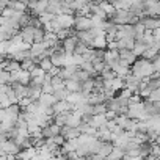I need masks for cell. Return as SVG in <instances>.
<instances>
[{
	"label": "cell",
	"instance_id": "15",
	"mask_svg": "<svg viewBox=\"0 0 160 160\" xmlns=\"http://www.w3.org/2000/svg\"><path fill=\"white\" fill-rule=\"evenodd\" d=\"M66 3L74 13H78V11H82L83 8L88 7V2H82V0H72V2L71 0H66Z\"/></svg>",
	"mask_w": 160,
	"mask_h": 160
},
{
	"label": "cell",
	"instance_id": "20",
	"mask_svg": "<svg viewBox=\"0 0 160 160\" xmlns=\"http://www.w3.org/2000/svg\"><path fill=\"white\" fill-rule=\"evenodd\" d=\"M98 3L101 5V8H102V10L105 11V14L108 16V21L116 14V10H115V7H113L112 3H108V2H98Z\"/></svg>",
	"mask_w": 160,
	"mask_h": 160
},
{
	"label": "cell",
	"instance_id": "29",
	"mask_svg": "<svg viewBox=\"0 0 160 160\" xmlns=\"http://www.w3.org/2000/svg\"><path fill=\"white\" fill-rule=\"evenodd\" d=\"M0 105H2V108H8L13 104H11V101H10V98L7 94H0Z\"/></svg>",
	"mask_w": 160,
	"mask_h": 160
},
{
	"label": "cell",
	"instance_id": "11",
	"mask_svg": "<svg viewBox=\"0 0 160 160\" xmlns=\"http://www.w3.org/2000/svg\"><path fill=\"white\" fill-rule=\"evenodd\" d=\"M94 38H96V36L91 33V30H90V32H78V33H77V39H78L80 42L87 44L88 47H91V46H93Z\"/></svg>",
	"mask_w": 160,
	"mask_h": 160
},
{
	"label": "cell",
	"instance_id": "38",
	"mask_svg": "<svg viewBox=\"0 0 160 160\" xmlns=\"http://www.w3.org/2000/svg\"><path fill=\"white\" fill-rule=\"evenodd\" d=\"M154 38H155L157 41H160V28H157V30H154Z\"/></svg>",
	"mask_w": 160,
	"mask_h": 160
},
{
	"label": "cell",
	"instance_id": "14",
	"mask_svg": "<svg viewBox=\"0 0 160 160\" xmlns=\"http://www.w3.org/2000/svg\"><path fill=\"white\" fill-rule=\"evenodd\" d=\"M36 155H38V149L36 148H30V149H22L18 154V158L19 160H33Z\"/></svg>",
	"mask_w": 160,
	"mask_h": 160
},
{
	"label": "cell",
	"instance_id": "3",
	"mask_svg": "<svg viewBox=\"0 0 160 160\" xmlns=\"http://www.w3.org/2000/svg\"><path fill=\"white\" fill-rule=\"evenodd\" d=\"M94 25H93V21L91 18H87V16H75V27L74 30L78 33V32H90L93 30Z\"/></svg>",
	"mask_w": 160,
	"mask_h": 160
},
{
	"label": "cell",
	"instance_id": "34",
	"mask_svg": "<svg viewBox=\"0 0 160 160\" xmlns=\"http://www.w3.org/2000/svg\"><path fill=\"white\" fill-rule=\"evenodd\" d=\"M30 74H32V80H33V78H36V77H41V75H46L47 72H44V71H42V69H41V68L38 66V68H36V69H33V71H32Z\"/></svg>",
	"mask_w": 160,
	"mask_h": 160
},
{
	"label": "cell",
	"instance_id": "33",
	"mask_svg": "<svg viewBox=\"0 0 160 160\" xmlns=\"http://www.w3.org/2000/svg\"><path fill=\"white\" fill-rule=\"evenodd\" d=\"M118 96H119V98H124V99H127V101H129V99L133 96V93H132L129 88H124L122 91H119V93H118Z\"/></svg>",
	"mask_w": 160,
	"mask_h": 160
},
{
	"label": "cell",
	"instance_id": "19",
	"mask_svg": "<svg viewBox=\"0 0 160 160\" xmlns=\"http://www.w3.org/2000/svg\"><path fill=\"white\" fill-rule=\"evenodd\" d=\"M66 90L69 93H82V83L78 80H68L66 82Z\"/></svg>",
	"mask_w": 160,
	"mask_h": 160
},
{
	"label": "cell",
	"instance_id": "23",
	"mask_svg": "<svg viewBox=\"0 0 160 160\" xmlns=\"http://www.w3.org/2000/svg\"><path fill=\"white\" fill-rule=\"evenodd\" d=\"M36 68H38V64H36V61H35L33 58H28V60H25V61L22 63V71L32 72V71L36 69Z\"/></svg>",
	"mask_w": 160,
	"mask_h": 160
},
{
	"label": "cell",
	"instance_id": "40",
	"mask_svg": "<svg viewBox=\"0 0 160 160\" xmlns=\"http://www.w3.org/2000/svg\"><path fill=\"white\" fill-rule=\"evenodd\" d=\"M77 160H87V158H85V157H78Z\"/></svg>",
	"mask_w": 160,
	"mask_h": 160
},
{
	"label": "cell",
	"instance_id": "10",
	"mask_svg": "<svg viewBox=\"0 0 160 160\" xmlns=\"http://www.w3.org/2000/svg\"><path fill=\"white\" fill-rule=\"evenodd\" d=\"M61 42H63V47H64V52L66 53H75V47L78 44L77 36H71V38H68V39H64Z\"/></svg>",
	"mask_w": 160,
	"mask_h": 160
},
{
	"label": "cell",
	"instance_id": "4",
	"mask_svg": "<svg viewBox=\"0 0 160 160\" xmlns=\"http://www.w3.org/2000/svg\"><path fill=\"white\" fill-rule=\"evenodd\" d=\"M22 149L11 140H7V141H2V144H0V154L2 155H16L21 152Z\"/></svg>",
	"mask_w": 160,
	"mask_h": 160
},
{
	"label": "cell",
	"instance_id": "30",
	"mask_svg": "<svg viewBox=\"0 0 160 160\" xmlns=\"http://www.w3.org/2000/svg\"><path fill=\"white\" fill-rule=\"evenodd\" d=\"M107 112H108V108H107L105 104H101V105H96L94 107V116L96 115H105Z\"/></svg>",
	"mask_w": 160,
	"mask_h": 160
},
{
	"label": "cell",
	"instance_id": "17",
	"mask_svg": "<svg viewBox=\"0 0 160 160\" xmlns=\"http://www.w3.org/2000/svg\"><path fill=\"white\" fill-rule=\"evenodd\" d=\"M41 96H42V87H33V85L28 87V98L30 99L38 102L41 99Z\"/></svg>",
	"mask_w": 160,
	"mask_h": 160
},
{
	"label": "cell",
	"instance_id": "7",
	"mask_svg": "<svg viewBox=\"0 0 160 160\" xmlns=\"http://www.w3.org/2000/svg\"><path fill=\"white\" fill-rule=\"evenodd\" d=\"M119 55H121V63L122 64H127V66H133L138 60V57L133 53V50H119Z\"/></svg>",
	"mask_w": 160,
	"mask_h": 160
},
{
	"label": "cell",
	"instance_id": "9",
	"mask_svg": "<svg viewBox=\"0 0 160 160\" xmlns=\"http://www.w3.org/2000/svg\"><path fill=\"white\" fill-rule=\"evenodd\" d=\"M21 35H22V39L24 42L27 44H35V27H25L21 30Z\"/></svg>",
	"mask_w": 160,
	"mask_h": 160
},
{
	"label": "cell",
	"instance_id": "16",
	"mask_svg": "<svg viewBox=\"0 0 160 160\" xmlns=\"http://www.w3.org/2000/svg\"><path fill=\"white\" fill-rule=\"evenodd\" d=\"M41 105H44V107H47V108H52L58 101H57V98L53 96V94H42L41 96V99L38 101Z\"/></svg>",
	"mask_w": 160,
	"mask_h": 160
},
{
	"label": "cell",
	"instance_id": "39",
	"mask_svg": "<svg viewBox=\"0 0 160 160\" xmlns=\"http://www.w3.org/2000/svg\"><path fill=\"white\" fill-rule=\"evenodd\" d=\"M33 160H42V158H41V157H39V155H36V157H35V158H33Z\"/></svg>",
	"mask_w": 160,
	"mask_h": 160
},
{
	"label": "cell",
	"instance_id": "28",
	"mask_svg": "<svg viewBox=\"0 0 160 160\" xmlns=\"http://www.w3.org/2000/svg\"><path fill=\"white\" fill-rule=\"evenodd\" d=\"M88 49H90V47H88L87 44H83V42H80V41H78V44H77V47H75V53L83 57V55L88 52Z\"/></svg>",
	"mask_w": 160,
	"mask_h": 160
},
{
	"label": "cell",
	"instance_id": "27",
	"mask_svg": "<svg viewBox=\"0 0 160 160\" xmlns=\"http://www.w3.org/2000/svg\"><path fill=\"white\" fill-rule=\"evenodd\" d=\"M55 18H57V16H53V14H50V13H44V14H41V16H39V21L42 22V25H47V24L53 22V21H55Z\"/></svg>",
	"mask_w": 160,
	"mask_h": 160
},
{
	"label": "cell",
	"instance_id": "35",
	"mask_svg": "<svg viewBox=\"0 0 160 160\" xmlns=\"http://www.w3.org/2000/svg\"><path fill=\"white\" fill-rule=\"evenodd\" d=\"M41 135H42V138H46V140H49V138H53V135H52V130H50V126L44 127Z\"/></svg>",
	"mask_w": 160,
	"mask_h": 160
},
{
	"label": "cell",
	"instance_id": "32",
	"mask_svg": "<svg viewBox=\"0 0 160 160\" xmlns=\"http://www.w3.org/2000/svg\"><path fill=\"white\" fill-rule=\"evenodd\" d=\"M55 93V88L52 87V83H44L42 85V94H53Z\"/></svg>",
	"mask_w": 160,
	"mask_h": 160
},
{
	"label": "cell",
	"instance_id": "24",
	"mask_svg": "<svg viewBox=\"0 0 160 160\" xmlns=\"http://www.w3.org/2000/svg\"><path fill=\"white\" fill-rule=\"evenodd\" d=\"M71 93L66 90V88H60V90H55V93H53V96L57 98V101H68V96H69Z\"/></svg>",
	"mask_w": 160,
	"mask_h": 160
},
{
	"label": "cell",
	"instance_id": "5",
	"mask_svg": "<svg viewBox=\"0 0 160 160\" xmlns=\"http://www.w3.org/2000/svg\"><path fill=\"white\" fill-rule=\"evenodd\" d=\"M144 16H151V18H158L160 16V2H144Z\"/></svg>",
	"mask_w": 160,
	"mask_h": 160
},
{
	"label": "cell",
	"instance_id": "36",
	"mask_svg": "<svg viewBox=\"0 0 160 160\" xmlns=\"http://www.w3.org/2000/svg\"><path fill=\"white\" fill-rule=\"evenodd\" d=\"M50 130H52V135H53V137L61 135V127L57 126V124H50Z\"/></svg>",
	"mask_w": 160,
	"mask_h": 160
},
{
	"label": "cell",
	"instance_id": "37",
	"mask_svg": "<svg viewBox=\"0 0 160 160\" xmlns=\"http://www.w3.org/2000/svg\"><path fill=\"white\" fill-rule=\"evenodd\" d=\"M105 118H107L108 121H115V119L118 118V113H115V112H107V113H105Z\"/></svg>",
	"mask_w": 160,
	"mask_h": 160
},
{
	"label": "cell",
	"instance_id": "12",
	"mask_svg": "<svg viewBox=\"0 0 160 160\" xmlns=\"http://www.w3.org/2000/svg\"><path fill=\"white\" fill-rule=\"evenodd\" d=\"M46 50H47V46H46L44 42H36V44H33V46H32V49H30L32 58H33V60H35V58H39Z\"/></svg>",
	"mask_w": 160,
	"mask_h": 160
},
{
	"label": "cell",
	"instance_id": "18",
	"mask_svg": "<svg viewBox=\"0 0 160 160\" xmlns=\"http://www.w3.org/2000/svg\"><path fill=\"white\" fill-rule=\"evenodd\" d=\"M113 149H115V144H113V143H104V141H102V143H101V148H99V152H98V154L107 158V157H108V155L113 152Z\"/></svg>",
	"mask_w": 160,
	"mask_h": 160
},
{
	"label": "cell",
	"instance_id": "6",
	"mask_svg": "<svg viewBox=\"0 0 160 160\" xmlns=\"http://www.w3.org/2000/svg\"><path fill=\"white\" fill-rule=\"evenodd\" d=\"M57 22L66 28V30H72L75 27V16H66V14H60L57 16Z\"/></svg>",
	"mask_w": 160,
	"mask_h": 160
},
{
	"label": "cell",
	"instance_id": "26",
	"mask_svg": "<svg viewBox=\"0 0 160 160\" xmlns=\"http://www.w3.org/2000/svg\"><path fill=\"white\" fill-rule=\"evenodd\" d=\"M93 66H94V69H96V72H98V74H101V72L107 68L105 61H104V60H101V58H96V60L93 61Z\"/></svg>",
	"mask_w": 160,
	"mask_h": 160
},
{
	"label": "cell",
	"instance_id": "25",
	"mask_svg": "<svg viewBox=\"0 0 160 160\" xmlns=\"http://www.w3.org/2000/svg\"><path fill=\"white\" fill-rule=\"evenodd\" d=\"M130 3L129 0H119V2H112V5L115 7V10H130Z\"/></svg>",
	"mask_w": 160,
	"mask_h": 160
},
{
	"label": "cell",
	"instance_id": "21",
	"mask_svg": "<svg viewBox=\"0 0 160 160\" xmlns=\"http://www.w3.org/2000/svg\"><path fill=\"white\" fill-rule=\"evenodd\" d=\"M21 69H22V63L14 61V60H10V61H8V66H7V69H5V71H8V72L14 74V72H19Z\"/></svg>",
	"mask_w": 160,
	"mask_h": 160
},
{
	"label": "cell",
	"instance_id": "13",
	"mask_svg": "<svg viewBox=\"0 0 160 160\" xmlns=\"http://www.w3.org/2000/svg\"><path fill=\"white\" fill-rule=\"evenodd\" d=\"M11 87H13V90H14V93H16V98H18L19 101L28 98V87H24V85H21V83H13Z\"/></svg>",
	"mask_w": 160,
	"mask_h": 160
},
{
	"label": "cell",
	"instance_id": "22",
	"mask_svg": "<svg viewBox=\"0 0 160 160\" xmlns=\"http://www.w3.org/2000/svg\"><path fill=\"white\" fill-rule=\"evenodd\" d=\"M0 85H11V72L5 69L0 71Z\"/></svg>",
	"mask_w": 160,
	"mask_h": 160
},
{
	"label": "cell",
	"instance_id": "31",
	"mask_svg": "<svg viewBox=\"0 0 160 160\" xmlns=\"http://www.w3.org/2000/svg\"><path fill=\"white\" fill-rule=\"evenodd\" d=\"M149 101H151V102H154V104L160 102V88H157V90H154V91L151 93V98H149Z\"/></svg>",
	"mask_w": 160,
	"mask_h": 160
},
{
	"label": "cell",
	"instance_id": "1",
	"mask_svg": "<svg viewBox=\"0 0 160 160\" xmlns=\"http://www.w3.org/2000/svg\"><path fill=\"white\" fill-rule=\"evenodd\" d=\"M155 72V68H154V63L149 61V60H144V58H138L137 63L132 66V74L141 80L144 78H151V75Z\"/></svg>",
	"mask_w": 160,
	"mask_h": 160
},
{
	"label": "cell",
	"instance_id": "8",
	"mask_svg": "<svg viewBox=\"0 0 160 160\" xmlns=\"http://www.w3.org/2000/svg\"><path fill=\"white\" fill-rule=\"evenodd\" d=\"M141 22H143V25L146 27V30H151V32H154V30L160 28V18L143 16V18H141Z\"/></svg>",
	"mask_w": 160,
	"mask_h": 160
},
{
	"label": "cell",
	"instance_id": "2",
	"mask_svg": "<svg viewBox=\"0 0 160 160\" xmlns=\"http://www.w3.org/2000/svg\"><path fill=\"white\" fill-rule=\"evenodd\" d=\"M49 8V0H41V2H28V13L35 18H39L44 14Z\"/></svg>",
	"mask_w": 160,
	"mask_h": 160
}]
</instances>
